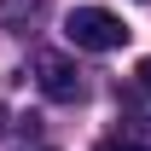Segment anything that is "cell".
<instances>
[{
	"label": "cell",
	"instance_id": "obj_4",
	"mask_svg": "<svg viewBox=\"0 0 151 151\" xmlns=\"http://www.w3.org/2000/svg\"><path fill=\"white\" fill-rule=\"evenodd\" d=\"M99 151H145V145H134V139H122V134H116V139H105Z\"/></svg>",
	"mask_w": 151,
	"mask_h": 151
},
{
	"label": "cell",
	"instance_id": "obj_3",
	"mask_svg": "<svg viewBox=\"0 0 151 151\" xmlns=\"http://www.w3.org/2000/svg\"><path fill=\"white\" fill-rule=\"evenodd\" d=\"M122 139H134V145L151 151V116H122Z\"/></svg>",
	"mask_w": 151,
	"mask_h": 151
},
{
	"label": "cell",
	"instance_id": "obj_5",
	"mask_svg": "<svg viewBox=\"0 0 151 151\" xmlns=\"http://www.w3.org/2000/svg\"><path fill=\"white\" fill-rule=\"evenodd\" d=\"M134 76H139V93H151V58H139V70H134Z\"/></svg>",
	"mask_w": 151,
	"mask_h": 151
},
{
	"label": "cell",
	"instance_id": "obj_1",
	"mask_svg": "<svg viewBox=\"0 0 151 151\" xmlns=\"http://www.w3.org/2000/svg\"><path fill=\"white\" fill-rule=\"evenodd\" d=\"M64 35H70L81 52H116V47L128 41V23L116 18V12H105V6H70Z\"/></svg>",
	"mask_w": 151,
	"mask_h": 151
},
{
	"label": "cell",
	"instance_id": "obj_2",
	"mask_svg": "<svg viewBox=\"0 0 151 151\" xmlns=\"http://www.w3.org/2000/svg\"><path fill=\"white\" fill-rule=\"evenodd\" d=\"M35 81H41V93L52 99V105H76L81 99V70H76L70 58H58V52L35 58Z\"/></svg>",
	"mask_w": 151,
	"mask_h": 151
}]
</instances>
